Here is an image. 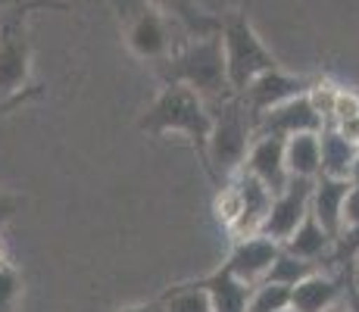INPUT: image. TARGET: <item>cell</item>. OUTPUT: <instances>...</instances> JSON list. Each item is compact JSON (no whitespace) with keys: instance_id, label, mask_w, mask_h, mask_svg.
I'll list each match as a JSON object with an SVG mask.
<instances>
[{"instance_id":"6da1fadb","label":"cell","mask_w":359,"mask_h":312,"mask_svg":"<svg viewBox=\"0 0 359 312\" xmlns=\"http://www.w3.org/2000/svg\"><path fill=\"white\" fill-rule=\"evenodd\" d=\"M160 66V75L165 85H184L191 88L206 107L229 100V75H225V53H222V38L210 34V38H194L188 44L175 47Z\"/></svg>"},{"instance_id":"7a4b0ae2","label":"cell","mask_w":359,"mask_h":312,"mask_svg":"<svg viewBox=\"0 0 359 312\" xmlns=\"http://www.w3.org/2000/svg\"><path fill=\"white\" fill-rule=\"evenodd\" d=\"M137 128L150 137L163 135H184L188 144L197 150L200 163L206 156V137L212 128V109L184 85H163L147 109L137 119Z\"/></svg>"},{"instance_id":"3957f363","label":"cell","mask_w":359,"mask_h":312,"mask_svg":"<svg viewBox=\"0 0 359 312\" xmlns=\"http://www.w3.org/2000/svg\"><path fill=\"white\" fill-rule=\"evenodd\" d=\"M212 109V128L206 137V156L203 169L210 172L212 184L222 187L231 175H238L244 156L253 144V122L247 116V109L241 107L238 97L216 103Z\"/></svg>"},{"instance_id":"277c9868","label":"cell","mask_w":359,"mask_h":312,"mask_svg":"<svg viewBox=\"0 0 359 312\" xmlns=\"http://www.w3.org/2000/svg\"><path fill=\"white\" fill-rule=\"evenodd\" d=\"M222 53H225V75H229L231 94H241L253 79H259L269 69H278V60L272 57L262 38L253 29L250 16L244 10H229L222 16Z\"/></svg>"},{"instance_id":"5b68a950","label":"cell","mask_w":359,"mask_h":312,"mask_svg":"<svg viewBox=\"0 0 359 312\" xmlns=\"http://www.w3.org/2000/svg\"><path fill=\"white\" fill-rule=\"evenodd\" d=\"M60 6L53 0H32L13 4L10 16L0 19V97H19L32 88V38H29V13Z\"/></svg>"},{"instance_id":"8992f818","label":"cell","mask_w":359,"mask_h":312,"mask_svg":"<svg viewBox=\"0 0 359 312\" xmlns=\"http://www.w3.org/2000/svg\"><path fill=\"white\" fill-rule=\"evenodd\" d=\"M269 203H272V194H269L253 175L238 172V175H231L229 182L219 187L216 216L225 228H229V234L234 240L253 238V234H259L262 222H266Z\"/></svg>"},{"instance_id":"52a82bcc","label":"cell","mask_w":359,"mask_h":312,"mask_svg":"<svg viewBox=\"0 0 359 312\" xmlns=\"http://www.w3.org/2000/svg\"><path fill=\"white\" fill-rule=\"evenodd\" d=\"M113 6L122 25V38L137 60L163 62L175 50L172 47V22L150 0H113Z\"/></svg>"},{"instance_id":"ba28073f","label":"cell","mask_w":359,"mask_h":312,"mask_svg":"<svg viewBox=\"0 0 359 312\" xmlns=\"http://www.w3.org/2000/svg\"><path fill=\"white\" fill-rule=\"evenodd\" d=\"M309 85H313V79H306V75H294V72H285V69H269V72H262L259 79H253L250 85L244 88L241 94H234L241 100V107L247 109V116H250V122L257 125L259 116H266L269 109L281 107V103L294 100V97L306 94Z\"/></svg>"},{"instance_id":"9c48e42d","label":"cell","mask_w":359,"mask_h":312,"mask_svg":"<svg viewBox=\"0 0 359 312\" xmlns=\"http://www.w3.org/2000/svg\"><path fill=\"white\" fill-rule=\"evenodd\" d=\"M309 197H313V182H303V178H291L287 187L281 194H275L272 203H269L266 222H262L259 234L275 244H285L287 238L297 231V225L303 222V216L309 212Z\"/></svg>"},{"instance_id":"30bf717a","label":"cell","mask_w":359,"mask_h":312,"mask_svg":"<svg viewBox=\"0 0 359 312\" xmlns=\"http://www.w3.org/2000/svg\"><path fill=\"white\" fill-rule=\"evenodd\" d=\"M241 172L253 175L257 182L266 187L269 194H281L291 182L287 175V165H285V137H275V135H257L244 156V165Z\"/></svg>"},{"instance_id":"8fae6325","label":"cell","mask_w":359,"mask_h":312,"mask_svg":"<svg viewBox=\"0 0 359 312\" xmlns=\"http://www.w3.org/2000/svg\"><path fill=\"white\" fill-rule=\"evenodd\" d=\"M278 244L269 238H262V234H253V238H241L234 240L229 259L222 262V269L231 275V278H238L241 284H247V287H257V284L266 281V272L272 269L275 256H278Z\"/></svg>"},{"instance_id":"7c38bea8","label":"cell","mask_w":359,"mask_h":312,"mask_svg":"<svg viewBox=\"0 0 359 312\" xmlns=\"http://www.w3.org/2000/svg\"><path fill=\"white\" fill-rule=\"evenodd\" d=\"M325 119L319 116V109L313 107L306 94L294 97V100L281 103V107L269 109L266 116H259L253 125V137L257 135H275V137H291V135H303V131H322Z\"/></svg>"},{"instance_id":"4fadbf2b","label":"cell","mask_w":359,"mask_h":312,"mask_svg":"<svg viewBox=\"0 0 359 312\" xmlns=\"http://www.w3.org/2000/svg\"><path fill=\"white\" fill-rule=\"evenodd\" d=\"M347 294V275H328L316 272L309 278H303L297 287H291V309L294 312H328L331 306L344 303Z\"/></svg>"},{"instance_id":"5bb4252c","label":"cell","mask_w":359,"mask_h":312,"mask_svg":"<svg viewBox=\"0 0 359 312\" xmlns=\"http://www.w3.org/2000/svg\"><path fill=\"white\" fill-rule=\"evenodd\" d=\"M150 4H154L172 25H178V29L188 34V41L210 38V34H219V29H222V16L206 13L197 0H150Z\"/></svg>"},{"instance_id":"9a60e30c","label":"cell","mask_w":359,"mask_h":312,"mask_svg":"<svg viewBox=\"0 0 359 312\" xmlns=\"http://www.w3.org/2000/svg\"><path fill=\"white\" fill-rule=\"evenodd\" d=\"M347 191H350L347 178H325V175H319L313 182L309 212L319 219V225L328 231L331 240L341 234V210H344V197H347Z\"/></svg>"},{"instance_id":"2e32d148","label":"cell","mask_w":359,"mask_h":312,"mask_svg":"<svg viewBox=\"0 0 359 312\" xmlns=\"http://www.w3.org/2000/svg\"><path fill=\"white\" fill-rule=\"evenodd\" d=\"M191 281H194L200 290H206V297H210V303H212V312H247L253 287L231 278L222 266L200 275V278H191Z\"/></svg>"},{"instance_id":"e0dca14e","label":"cell","mask_w":359,"mask_h":312,"mask_svg":"<svg viewBox=\"0 0 359 312\" xmlns=\"http://www.w3.org/2000/svg\"><path fill=\"white\" fill-rule=\"evenodd\" d=\"M319 147H322L319 175L350 178V169H353V163L359 156V144L353 137H347L341 128H334V125H325V128L319 131Z\"/></svg>"},{"instance_id":"ac0fdd59","label":"cell","mask_w":359,"mask_h":312,"mask_svg":"<svg viewBox=\"0 0 359 312\" xmlns=\"http://www.w3.org/2000/svg\"><path fill=\"white\" fill-rule=\"evenodd\" d=\"M285 165L291 178L316 182L319 178V165H322L319 131H303V135L285 137Z\"/></svg>"},{"instance_id":"d6986e66","label":"cell","mask_w":359,"mask_h":312,"mask_svg":"<svg viewBox=\"0 0 359 312\" xmlns=\"http://www.w3.org/2000/svg\"><path fill=\"white\" fill-rule=\"evenodd\" d=\"M331 244H334V240H331L328 231L319 225V219H316L313 212H306L303 222L297 225V231L281 244V250L294 253L297 259H306V262L322 266V259H328V253H331Z\"/></svg>"},{"instance_id":"ffe728a7","label":"cell","mask_w":359,"mask_h":312,"mask_svg":"<svg viewBox=\"0 0 359 312\" xmlns=\"http://www.w3.org/2000/svg\"><path fill=\"white\" fill-rule=\"evenodd\" d=\"M322 266H316V262H306V259H297L294 253H287V250H278V256H275L272 269L266 272V281L269 284H278V287H297L303 278H309V275H316Z\"/></svg>"},{"instance_id":"44dd1931","label":"cell","mask_w":359,"mask_h":312,"mask_svg":"<svg viewBox=\"0 0 359 312\" xmlns=\"http://www.w3.org/2000/svg\"><path fill=\"white\" fill-rule=\"evenodd\" d=\"M160 303L165 312H212V303L206 290H200L194 281L172 284L169 290L160 294Z\"/></svg>"},{"instance_id":"7402d4cb","label":"cell","mask_w":359,"mask_h":312,"mask_svg":"<svg viewBox=\"0 0 359 312\" xmlns=\"http://www.w3.org/2000/svg\"><path fill=\"white\" fill-rule=\"evenodd\" d=\"M19 297H22V278L0 247V312H19Z\"/></svg>"},{"instance_id":"603a6c76","label":"cell","mask_w":359,"mask_h":312,"mask_svg":"<svg viewBox=\"0 0 359 312\" xmlns=\"http://www.w3.org/2000/svg\"><path fill=\"white\" fill-rule=\"evenodd\" d=\"M291 306V290L278 287V284L262 281L250 290V303H247V312H278Z\"/></svg>"},{"instance_id":"cb8c5ba5","label":"cell","mask_w":359,"mask_h":312,"mask_svg":"<svg viewBox=\"0 0 359 312\" xmlns=\"http://www.w3.org/2000/svg\"><path fill=\"white\" fill-rule=\"evenodd\" d=\"M356 259H359V225L344 228V231L334 238L331 253H328V262H334L337 269H350Z\"/></svg>"},{"instance_id":"d4e9b609","label":"cell","mask_w":359,"mask_h":312,"mask_svg":"<svg viewBox=\"0 0 359 312\" xmlns=\"http://www.w3.org/2000/svg\"><path fill=\"white\" fill-rule=\"evenodd\" d=\"M44 97V88L41 85H32L25 94H19V97H0V119L4 116H10V113H16V109H22L25 103H32V100H41Z\"/></svg>"},{"instance_id":"484cf974","label":"cell","mask_w":359,"mask_h":312,"mask_svg":"<svg viewBox=\"0 0 359 312\" xmlns=\"http://www.w3.org/2000/svg\"><path fill=\"white\" fill-rule=\"evenodd\" d=\"M353 225H359V187L350 184L347 197H344V210H341V231Z\"/></svg>"},{"instance_id":"4316f807","label":"cell","mask_w":359,"mask_h":312,"mask_svg":"<svg viewBox=\"0 0 359 312\" xmlns=\"http://www.w3.org/2000/svg\"><path fill=\"white\" fill-rule=\"evenodd\" d=\"M22 206V197H16V194H6L0 191V228L6 225L13 216H16V210Z\"/></svg>"},{"instance_id":"83f0119b","label":"cell","mask_w":359,"mask_h":312,"mask_svg":"<svg viewBox=\"0 0 359 312\" xmlns=\"http://www.w3.org/2000/svg\"><path fill=\"white\" fill-rule=\"evenodd\" d=\"M119 312H165V309H163L160 297H156V300H147V303H135V306H122Z\"/></svg>"},{"instance_id":"f1b7e54d","label":"cell","mask_w":359,"mask_h":312,"mask_svg":"<svg viewBox=\"0 0 359 312\" xmlns=\"http://www.w3.org/2000/svg\"><path fill=\"white\" fill-rule=\"evenodd\" d=\"M353 187H359V156H356V163H353V169H350V178H347Z\"/></svg>"},{"instance_id":"f546056e","label":"cell","mask_w":359,"mask_h":312,"mask_svg":"<svg viewBox=\"0 0 359 312\" xmlns=\"http://www.w3.org/2000/svg\"><path fill=\"white\" fill-rule=\"evenodd\" d=\"M350 278H353V284L359 287V259L353 262V266H350Z\"/></svg>"},{"instance_id":"4dcf8cb0","label":"cell","mask_w":359,"mask_h":312,"mask_svg":"<svg viewBox=\"0 0 359 312\" xmlns=\"http://www.w3.org/2000/svg\"><path fill=\"white\" fill-rule=\"evenodd\" d=\"M328 312H347V300H344V303H337V306H331Z\"/></svg>"},{"instance_id":"1f68e13d","label":"cell","mask_w":359,"mask_h":312,"mask_svg":"<svg viewBox=\"0 0 359 312\" xmlns=\"http://www.w3.org/2000/svg\"><path fill=\"white\" fill-rule=\"evenodd\" d=\"M13 4H19V0H0V10H4V6H13Z\"/></svg>"},{"instance_id":"d6a6232c","label":"cell","mask_w":359,"mask_h":312,"mask_svg":"<svg viewBox=\"0 0 359 312\" xmlns=\"http://www.w3.org/2000/svg\"><path fill=\"white\" fill-rule=\"evenodd\" d=\"M278 312H294V309H291V306H285V309H278Z\"/></svg>"}]
</instances>
